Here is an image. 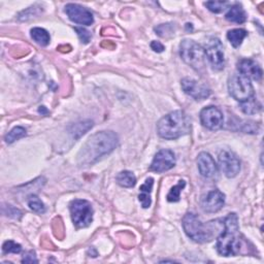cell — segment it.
<instances>
[{
	"instance_id": "4dcf8cb0",
	"label": "cell",
	"mask_w": 264,
	"mask_h": 264,
	"mask_svg": "<svg viewBox=\"0 0 264 264\" xmlns=\"http://www.w3.org/2000/svg\"><path fill=\"white\" fill-rule=\"evenodd\" d=\"M74 30L77 31L79 37H80V40L82 41V43L84 44H88L90 41H91V33L90 31H88L86 28H83V27H75Z\"/></svg>"
},
{
	"instance_id": "e0dca14e",
	"label": "cell",
	"mask_w": 264,
	"mask_h": 264,
	"mask_svg": "<svg viewBox=\"0 0 264 264\" xmlns=\"http://www.w3.org/2000/svg\"><path fill=\"white\" fill-rule=\"evenodd\" d=\"M154 185V180L153 178H148L146 182L141 186L140 190L141 194L139 196V199L142 203V206L144 209H148V207L151 206V203H152V199H151V192H152V188Z\"/></svg>"
},
{
	"instance_id": "ffe728a7",
	"label": "cell",
	"mask_w": 264,
	"mask_h": 264,
	"mask_svg": "<svg viewBox=\"0 0 264 264\" xmlns=\"http://www.w3.org/2000/svg\"><path fill=\"white\" fill-rule=\"evenodd\" d=\"M240 108L246 115H255L258 114V112L261 110L262 105L255 98V96H253L246 101L240 102Z\"/></svg>"
},
{
	"instance_id": "30bf717a",
	"label": "cell",
	"mask_w": 264,
	"mask_h": 264,
	"mask_svg": "<svg viewBox=\"0 0 264 264\" xmlns=\"http://www.w3.org/2000/svg\"><path fill=\"white\" fill-rule=\"evenodd\" d=\"M181 86L183 91L192 97L193 99L197 101L204 100L206 98H209L211 95V90L210 88H207L206 85L199 83L193 79L185 78L181 82Z\"/></svg>"
},
{
	"instance_id": "484cf974",
	"label": "cell",
	"mask_w": 264,
	"mask_h": 264,
	"mask_svg": "<svg viewBox=\"0 0 264 264\" xmlns=\"http://www.w3.org/2000/svg\"><path fill=\"white\" fill-rule=\"evenodd\" d=\"M28 206L37 214H44L46 212V206L44 202L35 195H31L28 198Z\"/></svg>"
},
{
	"instance_id": "83f0119b",
	"label": "cell",
	"mask_w": 264,
	"mask_h": 264,
	"mask_svg": "<svg viewBox=\"0 0 264 264\" xmlns=\"http://www.w3.org/2000/svg\"><path fill=\"white\" fill-rule=\"evenodd\" d=\"M230 4L228 2H207L205 3V7L209 9L212 13L220 14L224 12L226 9H228Z\"/></svg>"
},
{
	"instance_id": "8992f818",
	"label": "cell",
	"mask_w": 264,
	"mask_h": 264,
	"mask_svg": "<svg viewBox=\"0 0 264 264\" xmlns=\"http://www.w3.org/2000/svg\"><path fill=\"white\" fill-rule=\"evenodd\" d=\"M228 91L237 101L243 102L254 96V88L251 80L240 73H234L228 80Z\"/></svg>"
},
{
	"instance_id": "7402d4cb",
	"label": "cell",
	"mask_w": 264,
	"mask_h": 264,
	"mask_svg": "<svg viewBox=\"0 0 264 264\" xmlns=\"http://www.w3.org/2000/svg\"><path fill=\"white\" fill-rule=\"evenodd\" d=\"M248 32L243 29H232L227 33V39L233 48H238L242 41L246 39Z\"/></svg>"
},
{
	"instance_id": "ac0fdd59",
	"label": "cell",
	"mask_w": 264,
	"mask_h": 264,
	"mask_svg": "<svg viewBox=\"0 0 264 264\" xmlns=\"http://www.w3.org/2000/svg\"><path fill=\"white\" fill-rule=\"evenodd\" d=\"M225 18H226V20L229 22L236 23V24H242L247 20V15L240 5H234L229 8V11L227 14H226Z\"/></svg>"
},
{
	"instance_id": "7a4b0ae2",
	"label": "cell",
	"mask_w": 264,
	"mask_h": 264,
	"mask_svg": "<svg viewBox=\"0 0 264 264\" xmlns=\"http://www.w3.org/2000/svg\"><path fill=\"white\" fill-rule=\"evenodd\" d=\"M183 228L186 234L196 242L203 243L213 240L223 229V219L202 223L193 213H188L183 218Z\"/></svg>"
},
{
	"instance_id": "f546056e",
	"label": "cell",
	"mask_w": 264,
	"mask_h": 264,
	"mask_svg": "<svg viewBox=\"0 0 264 264\" xmlns=\"http://www.w3.org/2000/svg\"><path fill=\"white\" fill-rule=\"evenodd\" d=\"M3 251L5 254H10V253L19 254L22 251V247L21 244L15 242L14 240H7L3 246Z\"/></svg>"
},
{
	"instance_id": "1f68e13d",
	"label": "cell",
	"mask_w": 264,
	"mask_h": 264,
	"mask_svg": "<svg viewBox=\"0 0 264 264\" xmlns=\"http://www.w3.org/2000/svg\"><path fill=\"white\" fill-rule=\"evenodd\" d=\"M22 262H23V263H37V262H39V260L36 259L35 252L29 251V252H27V253L24 255V257H23V259H22Z\"/></svg>"
},
{
	"instance_id": "d4e9b609",
	"label": "cell",
	"mask_w": 264,
	"mask_h": 264,
	"mask_svg": "<svg viewBox=\"0 0 264 264\" xmlns=\"http://www.w3.org/2000/svg\"><path fill=\"white\" fill-rule=\"evenodd\" d=\"M185 186H186V182L184 180L179 181V183L176 186H174L171 189V191L168 192L167 197H166L167 200L169 202H178L181 198V193H182V190L185 188Z\"/></svg>"
},
{
	"instance_id": "9a60e30c",
	"label": "cell",
	"mask_w": 264,
	"mask_h": 264,
	"mask_svg": "<svg viewBox=\"0 0 264 264\" xmlns=\"http://www.w3.org/2000/svg\"><path fill=\"white\" fill-rule=\"evenodd\" d=\"M197 166L203 178L211 179L217 175L218 167L214 158L206 152H202L197 157Z\"/></svg>"
},
{
	"instance_id": "f1b7e54d",
	"label": "cell",
	"mask_w": 264,
	"mask_h": 264,
	"mask_svg": "<svg viewBox=\"0 0 264 264\" xmlns=\"http://www.w3.org/2000/svg\"><path fill=\"white\" fill-rule=\"evenodd\" d=\"M41 14V8L40 7H31L28 8L27 10L23 11L20 15H19V19H20L21 21H27L29 19H32L36 16H39Z\"/></svg>"
},
{
	"instance_id": "603a6c76",
	"label": "cell",
	"mask_w": 264,
	"mask_h": 264,
	"mask_svg": "<svg viewBox=\"0 0 264 264\" xmlns=\"http://www.w3.org/2000/svg\"><path fill=\"white\" fill-rule=\"evenodd\" d=\"M116 180H117V183L121 187H124V188H132V187H135L137 184V178H136L135 174L129 172V171L121 172L117 176Z\"/></svg>"
},
{
	"instance_id": "277c9868",
	"label": "cell",
	"mask_w": 264,
	"mask_h": 264,
	"mask_svg": "<svg viewBox=\"0 0 264 264\" xmlns=\"http://www.w3.org/2000/svg\"><path fill=\"white\" fill-rule=\"evenodd\" d=\"M191 130V120L182 110H175L164 116L157 124V132L164 140H177Z\"/></svg>"
},
{
	"instance_id": "8fae6325",
	"label": "cell",
	"mask_w": 264,
	"mask_h": 264,
	"mask_svg": "<svg viewBox=\"0 0 264 264\" xmlns=\"http://www.w3.org/2000/svg\"><path fill=\"white\" fill-rule=\"evenodd\" d=\"M200 122L203 127L216 131L223 127L224 117L216 106H206L200 111Z\"/></svg>"
},
{
	"instance_id": "4316f807",
	"label": "cell",
	"mask_w": 264,
	"mask_h": 264,
	"mask_svg": "<svg viewBox=\"0 0 264 264\" xmlns=\"http://www.w3.org/2000/svg\"><path fill=\"white\" fill-rule=\"evenodd\" d=\"M156 33L161 36V37H171L175 34L176 31V26L173 23H166V24H161L155 28Z\"/></svg>"
},
{
	"instance_id": "52a82bcc",
	"label": "cell",
	"mask_w": 264,
	"mask_h": 264,
	"mask_svg": "<svg viewBox=\"0 0 264 264\" xmlns=\"http://www.w3.org/2000/svg\"><path fill=\"white\" fill-rule=\"evenodd\" d=\"M70 214L73 224L78 228H86L93 221L92 205L85 199H75L71 201Z\"/></svg>"
},
{
	"instance_id": "9c48e42d",
	"label": "cell",
	"mask_w": 264,
	"mask_h": 264,
	"mask_svg": "<svg viewBox=\"0 0 264 264\" xmlns=\"http://www.w3.org/2000/svg\"><path fill=\"white\" fill-rule=\"evenodd\" d=\"M221 171L227 178H234L240 171V161L231 151L223 150L218 156Z\"/></svg>"
},
{
	"instance_id": "cb8c5ba5",
	"label": "cell",
	"mask_w": 264,
	"mask_h": 264,
	"mask_svg": "<svg viewBox=\"0 0 264 264\" xmlns=\"http://www.w3.org/2000/svg\"><path fill=\"white\" fill-rule=\"evenodd\" d=\"M27 135L26 132V129L22 126H17L15 128H13L9 134L6 136L5 138V141L8 143V144H13L15 143L16 141L20 140L22 138H24L25 136Z\"/></svg>"
},
{
	"instance_id": "5b68a950",
	"label": "cell",
	"mask_w": 264,
	"mask_h": 264,
	"mask_svg": "<svg viewBox=\"0 0 264 264\" xmlns=\"http://www.w3.org/2000/svg\"><path fill=\"white\" fill-rule=\"evenodd\" d=\"M180 55L182 59L195 70H202L205 66L204 49L191 40H184L180 45Z\"/></svg>"
},
{
	"instance_id": "44dd1931",
	"label": "cell",
	"mask_w": 264,
	"mask_h": 264,
	"mask_svg": "<svg viewBox=\"0 0 264 264\" xmlns=\"http://www.w3.org/2000/svg\"><path fill=\"white\" fill-rule=\"evenodd\" d=\"M93 127V122L90 120L79 122L77 124H73L69 128V132L72 135V137L77 140L80 139L82 136H84L86 132Z\"/></svg>"
},
{
	"instance_id": "6da1fadb",
	"label": "cell",
	"mask_w": 264,
	"mask_h": 264,
	"mask_svg": "<svg viewBox=\"0 0 264 264\" xmlns=\"http://www.w3.org/2000/svg\"><path fill=\"white\" fill-rule=\"evenodd\" d=\"M118 136L112 131H100L93 135L82 147L78 155L80 166H90L108 155L118 146Z\"/></svg>"
},
{
	"instance_id": "2e32d148",
	"label": "cell",
	"mask_w": 264,
	"mask_h": 264,
	"mask_svg": "<svg viewBox=\"0 0 264 264\" xmlns=\"http://www.w3.org/2000/svg\"><path fill=\"white\" fill-rule=\"evenodd\" d=\"M239 73L248 79L260 81L262 79V69L258 63L252 59H241L237 63Z\"/></svg>"
},
{
	"instance_id": "5bb4252c",
	"label": "cell",
	"mask_w": 264,
	"mask_h": 264,
	"mask_svg": "<svg viewBox=\"0 0 264 264\" xmlns=\"http://www.w3.org/2000/svg\"><path fill=\"white\" fill-rule=\"evenodd\" d=\"M225 204V195L218 189L212 190L201 199L203 212L213 214L219 212Z\"/></svg>"
},
{
	"instance_id": "d6a6232c",
	"label": "cell",
	"mask_w": 264,
	"mask_h": 264,
	"mask_svg": "<svg viewBox=\"0 0 264 264\" xmlns=\"http://www.w3.org/2000/svg\"><path fill=\"white\" fill-rule=\"evenodd\" d=\"M151 48H152V50H153L154 52H157V53H162V52L165 50L164 46H163L161 43L156 42V41L151 43Z\"/></svg>"
},
{
	"instance_id": "7c38bea8",
	"label": "cell",
	"mask_w": 264,
	"mask_h": 264,
	"mask_svg": "<svg viewBox=\"0 0 264 264\" xmlns=\"http://www.w3.org/2000/svg\"><path fill=\"white\" fill-rule=\"evenodd\" d=\"M65 13L68 16L69 20L77 24L90 26L94 22L92 13L80 5H75V4L67 5L65 7Z\"/></svg>"
},
{
	"instance_id": "ba28073f",
	"label": "cell",
	"mask_w": 264,
	"mask_h": 264,
	"mask_svg": "<svg viewBox=\"0 0 264 264\" xmlns=\"http://www.w3.org/2000/svg\"><path fill=\"white\" fill-rule=\"evenodd\" d=\"M204 52L205 57L209 60V62L215 70H222L224 68V48L219 39H217V37H211L205 44Z\"/></svg>"
},
{
	"instance_id": "3957f363",
	"label": "cell",
	"mask_w": 264,
	"mask_h": 264,
	"mask_svg": "<svg viewBox=\"0 0 264 264\" xmlns=\"http://www.w3.org/2000/svg\"><path fill=\"white\" fill-rule=\"evenodd\" d=\"M240 247L238 218L232 213L223 219V229L217 239V251L224 257L235 256L239 253Z\"/></svg>"
},
{
	"instance_id": "d6986e66",
	"label": "cell",
	"mask_w": 264,
	"mask_h": 264,
	"mask_svg": "<svg viewBox=\"0 0 264 264\" xmlns=\"http://www.w3.org/2000/svg\"><path fill=\"white\" fill-rule=\"evenodd\" d=\"M30 34H31L32 40L37 45H40L42 47H46V46H48L50 44V41H51L50 34L44 28H40V27L32 28L31 31H30Z\"/></svg>"
},
{
	"instance_id": "4fadbf2b",
	"label": "cell",
	"mask_w": 264,
	"mask_h": 264,
	"mask_svg": "<svg viewBox=\"0 0 264 264\" xmlns=\"http://www.w3.org/2000/svg\"><path fill=\"white\" fill-rule=\"evenodd\" d=\"M176 165V157L171 150H161L155 155L151 171L156 173H164L172 169Z\"/></svg>"
}]
</instances>
